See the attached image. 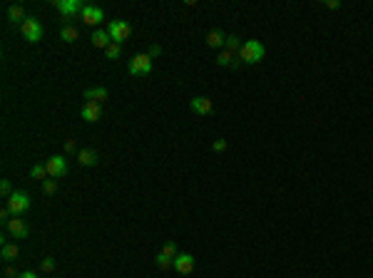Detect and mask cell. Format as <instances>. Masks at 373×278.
<instances>
[{"label": "cell", "instance_id": "1", "mask_svg": "<svg viewBox=\"0 0 373 278\" xmlns=\"http://www.w3.org/2000/svg\"><path fill=\"white\" fill-rule=\"evenodd\" d=\"M239 60L244 65H254V62H261L264 60V45L259 43V40H246L239 50Z\"/></svg>", "mask_w": 373, "mask_h": 278}, {"label": "cell", "instance_id": "2", "mask_svg": "<svg viewBox=\"0 0 373 278\" xmlns=\"http://www.w3.org/2000/svg\"><path fill=\"white\" fill-rule=\"evenodd\" d=\"M107 32H109V37H112V43L122 45L125 40L132 35V25H130L127 20H112V23L107 25Z\"/></svg>", "mask_w": 373, "mask_h": 278}, {"label": "cell", "instance_id": "3", "mask_svg": "<svg viewBox=\"0 0 373 278\" xmlns=\"http://www.w3.org/2000/svg\"><path fill=\"white\" fill-rule=\"evenodd\" d=\"M8 209H10L13 216L25 214V211L30 209V194H27V191H13V194L8 196Z\"/></svg>", "mask_w": 373, "mask_h": 278}, {"label": "cell", "instance_id": "4", "mask_svg": "<svg viewBox=\"0 0 373 278\" xmlns=\"http://www.w3.org/2000/svg\"><path fill=\"white\" fill-rule=\"evenodd\" d=\"M20 30H23V37L27 40V43H32V45L43 40V25L37 23L35 18H27V20L20 25Z\"/></svg>", "mask_w": 373, "mask_h": 278}, {"label": "cell", "instance_id": "5", "mask_svg": "<svg viewBox=\"0 0 373 278\" xmlns=\"http://www.w3.org/2000/svg\"><path fill=\"white\" fill-rule=\"evenodd\" d=\"M127 70H130V75H149V72H152V57H149L147 52L134 55V57L130 60Z\"/></svg>", "mask_w": 373, "mask_h": 278}, {"label": "cell", "instance_id": "6", "mask_svg": "<svg viewBox=\"0 0 373 278\" xmlns=\"http://www.w3.org/2000/svg\"><path fill=\"white\" fill-rule=\"evenodd\" d=\"M53 5L60 10V15L65 18H72V15H78L85 10V3L82 0H53Z\"/></svg>", "mask_w": 373, "mask_h": 278}, {"label": "cell", "instance_id": "7", "mask_svg": "<svg viewBox=\"0 0 373 278\" xmlns=\"http://www.w3.org/2000/svg\"><path fill=\"white\" fill-rule=\"evenodd\" d=\"M45 167H48L50 179H60V177L67 174V162H65L62 156H50L48 162H45Z\"/></svg>", "mask_w": 373, "mask_h": 278}, {"label": "cell", "instance_id": "8", "mask_svg": "<svg viewBox=\"0 0 373 278\" xmlns=\"http://www.w3.org/2000/svg\"><path fill=\"white\" fill-rule=\"evenodd\" d=\"M80 20H82L85 25L95 27V25H100V23L105 20V13H102V8H95V5H85V10L80 13Z\"/></svg>", "mask_w": 373, "mask_h": 278}, {"label": "cell", "instance_id": "9", "mask_svg": "<svg viewBox=\"0 0 373 278\" xmlns=\"http://www.w3.org/2000/svg\"><path fill=\"white\" fill-rule=\"evenodd\" d=\"M174 271L182 273V276L192 273V271H194V256H192V253H179V256L174 258Z\"/></svg>", "mask_w": 373, "mask_h": 278}, {"label": "cell", "instance_id": "10", "mask_svg": "<svg viewBox=\"0 0 373 278\" xmlns=\"http://www.w3.org/2000/svg\"><path fill=\"white\" fill-rule=\"evenodd\" d=\"M189 109H192L194 114H202V117H207V114H212V109H214V102H212L209 97H194V100L189 102Z\"/></svg>", "mask_w": 373, "mask_h": 278}, {"label": "cell", "instance_id": "11", "mask_svg": "<svg viewBox=\"0 0 373 278\" xmlns=\"http://www.w3.org/2000/svg\"><path fill=\"white\" fill-rule=\"evenodd\" d=\"M5 228H8V231H10V233H13L15 238H25V236L30 233L27 224H25V221H23L20 216H13V219H10V221L5 224Z\"/></svg>", "mask_w": 373, "mask_h": 278}, {"label": "cell", "instance_id": "12", "mask_svg": "<svg viewBox=\"0 0 373 278\" xmlns=\"http://www.w3.org/2000/svg\"><path fill=\"white\" fill-rule=\"evenodd\" d=\"M80 114H82V119H85V122H97V119L102 117V107H100L97 102H85Z\"/></svg>", "mask_w": 373, "mask_h": 278}, {"label": "cell", "instance_id": "13", "mask_svg": "<svg viewBox=\"0 0 373 278\" xmlns=\"http://www.w3.org/2000/svg\"><path fill=\"white\" fill-rule=\"evenodd\" d=\"M78 162H80L82 167H95V164L100 162V156H97L95 149H80V152H78Z\"/></svg>", "mask_w": 373, "mask_h": 278}, {"label": "cell", "instance_id": "14", "mask_svg": "<svg viewBox=\"0 0 373 278\" xmlns=\"http://www.w3.org/2000/svg\"><path fill=\"white\" fill-rule=\"evenodd\" d=\"M224 43H227V35H224L221 30L214 27V30L207 32V45H209V48H221V50H224Z\"/></svg>", "mask_w": 373, "mask_h": 278}, {"label": "cell", "instance_id": "15", "mask_svg": "<svg viewBox=\"0 0 373 278\" xmlns=\"http://www.w3.org/2000/svg\"><path fill=\"white\" fill-rule=\"evenodd\" d=\"M107 97H109V92H107L105 87H90V90H85V100H87V102H97V104H102Z\"/></svg>", "mask_w": 373, "mask_h": 278}, {"label": "cell", "instance_id": "16", "mask_svg": "<svg viewBox=\"0 0 373 278\" xmlns=\"http://www.w3.org/2000/svg\"><path fill=\"white\" fill-rule=\"evenodd\" d=\"M92 45H95V48L107 50V48L112 45V37H109V32H107V30H95V32H92Z\"/></svg>", "mask_w": 373, "mask_h": 278}, {"label": "cell", "instance_id": "17", "mask_svg": "<svg viewBox=\"0 0 373 278\" xmlns=\"http://www.w3.org/2000/svg\"><path fill=\"white\" fill-rule=\"evenodd\" d=\"M8 20H10L13 25H15V23H20V25H23V23L27 20V15H25L23 5H10V8H8Z\"/></svg>", "mask_w": 373, "mask_h": 278}, {"label": "cell", "instance_id": "18", "mask_svg": "<svg viewBox=\"0 0 373 278\" xmlns=\"http://www.w3.org/2000/svg\"><path fill=\"white\" fill-rule=\"evenodd\" d=\"M78 37H80V30L75 27V25H65V27L60 30V40H62V43H75Z\"/></svg>", "mask_w": 373, "mask_h": 278}, {"label": "cell", "instance_id": "19", "mask_svg": "<svg viewBox=\"0 0 373 278\" xmlns=\"http://www.w3.org/2000/svg\"><path fill=\"white\" fill-rule=\"evenodd\" d=\"M0 256H3V261H15L18 256H20V249H18V244H5L3 246V251H0Z\"/></svg>", "mask_w": 373, "mask_h": 278}, {"label": "cell", "instance_id": "20", "mask_svg": "<svg viewBox=\"0 0 373 278\" xmlns=\"http://www.w3.org/2000/svg\"><path fill=\"white\" fill-rule=\"evenodd\" d=\"M241 40L237 37V35H227V43H224V50H229V52H234V55H239V50H241Z\"/></svg>", "mask_w": 373, "mask_h": 278}, {"label": "cell", "instance_id": "21", "mask_svg": "<svg viewBox=\"0 0 373 278\" xmlns=\"http://www.w3.org/2000/svg\"><path fill=\"white\" fill-rule=\"evenodd\" d=\"M234 60H237V55H234V52H229V50H221V52H219V57H216V65H221V67H229Z\"/></svg>", "mask_w": 373, "mask_h": 278}, {"label": "cell", "instance_id": "22", "mask_svg": "<svg viewBox=\"0 0 373 278\" xmlns=\"http://www.w3.org/2000/svg\"><path fill=\"white\" fill-rule=\"evenodd\" d=\"M30 177H32V179H43V181H45V177H50V174H48V167H45V164H35V167L30 169Z\"/></svg>", "mask_w": 373, "mask_h": 278}, {"label": "cell", "instance_id": "23", "mask_svg": "<svg viewBox=\"0 0 373 278\" xmlns=\"http://www.w3.org/2000/svg\"><path fill=\"white\" fill-rule=\"evenodd\" d=\"M105 55H107V60H117V57L122 55V48H120L117 43H112V45L105 50Z\"/></svg>", "mask_w": 373, "mask_h": 278}, {"label": "cell", "instance_id": "24", "mask_svg": "<svg viewBox=\"0 0 373 278\" xmlns=\"http://www.w3.org/2000/svg\"><path fill=\"white\" fill-rule=\"evenodd\" d=\"M162 253H164V256H169V258H177V256H179L177 244H174V241H167V244H164V249H162Z\"/></svg>", "mask_w": 373, "mask_h": 278}, {"label": "cell", "instance_id": "25", "mask_svg": "<svg viewBox=\"0 0 373 278\" xmlns=\"http://www.w3.org/2000/svg\"><path fill=\"white\" fill-rule=\"evenodd\" d=\"M155 261H157L160 268H174V258H169V256H164V253H160Z\"/></svg>", "mask_w": 373, "mask_h": 278}, {"label": "cell", "instance_id": "26", "mask_svg": "<svg viewBox=\"0 0 373 278\" xmlns=\"http://www.w3.org/2000/svg\"><path fill=\"white\" fill-rule=\"evenodd\" d=\"M43 191H45V194H55V191H57V181L48 177V179L43 181Z\"/></svg>", "mask_w": 373, "mask_h": 278}, {"label": "cell", "instance_id": "27", "mask_svg": "<svg viewBox=\"0 0 373 278\" xmlns=\"http://www.w3.org/2000/svg\"><path fill=\"white\" fill-rule=\"evenodd\" d=\"M0 194H3L5 199L13 194V186H10V181H8V179H3V184H0Z\"/></svg>", "mask_w": 373, "mask_h": 278}, {"label": "cell", "instance_id": "28", "mask_svg": "<svg viewBox=\"0 0 373 278\" xmlns=\"http://www.w3.org/2000/svg\"><path fill=\"white\" fill-rule=\"evenodd\" d=\"M212 149H214V152H224V149H227V139H214V142H212Z\"/></svg>", "mask_w": 373, "mask_h": 278}, {"label": "cell", "instance_id": "29", "mask_svg": "<svg viewBox=\"0 0 373 278\" xmlns=\"http://www.w3.org/2000/svg\"><path fill=\"white\" fill-rule=\"evenodd\" d=\"M40 268H43V273H50V271L55 268V261H53V258H43V266H40Z\"/></svg>", "mask_w": 373, "mask_h": 278}, {"label": "cell", "instance_id": "30", "mask_svg": "<svg viewBox=\"0 0 373 278\" xmlns=\"http://www.w3.org/2000/svg\"><path fill=\"white\" fill-rule=\"evenodd\" d=\"M328 10H339L341 8V3H339V0H326V3H323Z\"/></svg>", "mask_w": 373, "mask_h": 278}, {"label": "cell", "instance_id": "31", "mask_svg": "<svg viewBox=\"0 0 373 278\" xmlns=\"http://www.w3.org/2000/svg\"><path fill=\"white\" fill-rule=\"evenodd\" d=\"M160 52H162V48H157V45H152V48H149V50H147V55H149V57H152V60H155V57H157Z\"/></svg>", "mask_w": 373, "mask_h": 278}, {"label": "cell", "instance_id": "32", "mask_svg": "<svg viewBox=\"0 0 373 278\" xmlns=\"http://www.w3.org/2000/svg\"><path fill=\"white\" fill-rule=\"evenodd\" d=\"M5 278H20V273H15V268H5Z\"/></svg>", "mask_w": 373, "mask_h": 278}, {"label": "cell", "instance_id": "33", "mask_svg": "<svg viewBox=\"0 0 373 278\" xmlns=\"http://www.w3.org/2000/svg\"><path fill=\"white\" fill-rule=\"evenodd\" d=\"M65 152H75V142H72V139L65 142Z\"/></svg>", "mask_w": 373, "mask_h": 278}, {"label": "cell", "instance_id": "34", "mask_svg": "<svg viewBox=\"0 0 373 278\" xmlns=\"http://www.w3.org/2000/svg\"><path fill=\"white\" fill-rule=\"evenodd\" d=\"M20 278H37L32 271H25V273H20Z\"/></svg>", "mask_w": 373, "mask_h": 278}]
</instances>
